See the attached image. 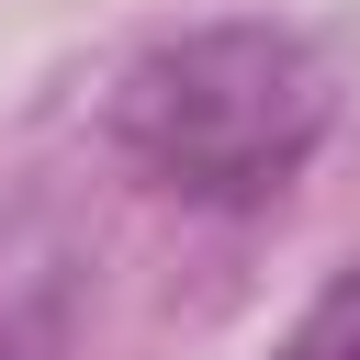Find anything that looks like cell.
<instances>
[{
    "mask_svg": "<svg viewBox=\"0 0 360 360\" xmlns=\"http://www.w3.org/2000/svg\"><path fill=\"white\" fill-rule=\"evenodd\" d=\"M338 124V79L292 22H191L112 79V158L191 214H270Z\"/></svg>",
    "mask_w": 360,
    "mask_h": 360,
    "instance_id": "1",
    "label": "cell"
},
{
    "mask_svg": "<svg viewBox=\"0 0 360 360\" xmlns=\"http://www.w3.org/2000/svg\"><path fill=\"white\" fill-rule=\"evenodd\" d=\"M90 304V259L45 214H0V360H68Z\"/></svg>",
    "mask_w": 360,
    "mask_h": 360,
    "instance_id": "2",
    "label": "cell"
},
{
    "mask_svg": "<svg viewBox=\"0 0 360 360\" xmlns=\"http://www.w3.org/2000/svg\"><path fill=\"white\" fill-rule=\"evenodd\" d=\"M270 360H360V259L315 281V304L270 338Z\"/></svg>",
    "mask_w": 360,
    "mask_h": 360,
    "instance_id": "3",
    "label": "cell"
}]
</instances>
